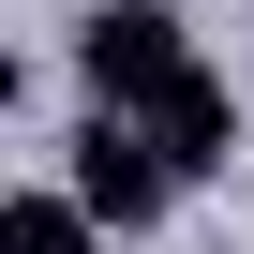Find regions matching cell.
Segmentation results:
<instances>
[{
  "label": "cell",
  "instance_id": "1",
  "mask_svg": "<svg viewBox=\"0 0 254 254\" xmlns=\"http://www.w3.org/2000/svg\"><path fill=\"white\" fill-rule=\"evenodd\" d=\"M75 75H90V105H120V120H150L180 180L239 165V105H224V75L194 60V30L165 15V0H105V15L75 30Z\"/></svg>",
  "mask_w": 254,
  "mask_h": 254
},
{
  "label": "cell",
  "instance_id": "2",
  "mask_svg": "<svg viewBox=\"0 0 254 254\" xmlns=\"http://www.w3.org/2000/svg\"><path fill=\"white\" fill-rule=\"evenodd\" d=\"M60 194H90V224H120V239H135V224H165L180 165H165V135H150V120L90 105V120H75V180H60Z\"/></svg>",
  "mask_w": 254,
  "mask_h": 254
},
{
  "label": "cell",
  "instance_id": "3",
  "mask_svg": "<svg viewBox=\"0 0 254 254\" xmlns=\"http://www.w3.org/2000/svg\"><path fill=\"white\" fill-rule=\"evenodd\" d=\"M0 254H105L90 194H0Z\"/></svg>",
  "mask_w": 254,
  "mask_h": 254
}]
</instances>
